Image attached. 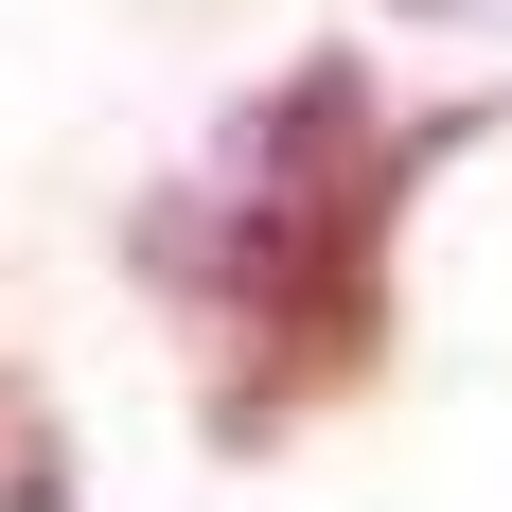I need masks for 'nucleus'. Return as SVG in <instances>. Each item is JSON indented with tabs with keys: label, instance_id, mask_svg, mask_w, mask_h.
<instances>
[{
	"label": "nucleus",
	"instance_id": "obj_2",
	"mask_svg": "<svg viewBox=\"0 0 512 512\" xmlns=\"http://www.w3.org/2000/svg\"><path fill=\"white\" fill-rule=\"evenodd\" d=\"M0 512H71V442H18V495Z\"/></svg>",
	"mask_w": 512,
	"mask_h": 512
},
{
	"label": "nucleus",
	"instance_id": "obj_1",
	"mask_svg": "<svg viewBox=\"0 0 512 512\" xmlns=\"http://www.w3.org/2000/svg\"><path fill=\"white\" fill-rule=\"evenodd\" d=\"M477 124H495V106L389 124L354 53H301L283 89L230 106V142H212L177 195H142V230H124L142 283H177V301H212L230 336H248V371L212 389L230 442H265L301 389H354V371L389 354V230H407V177L442 142H477Z\"/></svg>",
	"mask_w": 512,
	"mask_h": 512
}]
</instances>
